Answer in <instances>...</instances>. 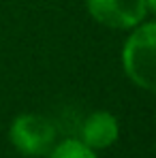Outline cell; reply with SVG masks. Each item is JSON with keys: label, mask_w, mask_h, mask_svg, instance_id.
I'll list each match as a JSON object with an SVG mask.
<instances>
[{"label": "cell", "mask_w": 156, "mask_h": 158, "mask_svg": "<svg viewBox=\"0 0 156 158\" xmlns=\"http://www.w3.org/2000/svg\"><path fill=\"white\" fill-rule=\"evenodd\" d=\"M120 137L118 118L109 111H94L81 124V141L90 150H107Z\"/></svg>", "instance_id": "obj_4"}, {"label": "cell", "mask_w": 156, "mask_h": 158, "mask_svg": "<svg viewBox=\"0 0 156 158\" xmlns=\"http://www.w3.org/2000/svg\"><path fill=\"white\" fill-rule=\"evenodd\" d=\"M47 158H96V152L90 150L81 139H64L47 152Z\"/></svg>", "instance_id": "obj_5"}, {"label": "cell", "mask_w": 156, "mask_h": 158, "mask_svg": "<svg viewBox=\"0 0 156 158\" xmlns=\"http://www.w3.org/2000/svg\"><path fill=\"white\" fill-rule=\"evenodd\" d=\"M86 6L99 24L116 30L143 24L148 13L145 0H86Z\"/></svg>", "instance_id": "obj_3"}, {"label": "cell", "mask_w": 156, "mask_h": 158, "mask_svg": "<svg viewBox=\"0 0 156 158\" xmlns=\"http://www.w3.org/2000/svg\"><path fill=\"white\" fill-rule=\"evenodd\" d=\"M9 137L19 154L30 158L47 156V152L56 145V126L45 115L22 113L13 120Z\"/></svg>", "instance_id": "obj_2"}, {"label": "cell", "mask_w": 156, "mask_h": 158, "mask_svg": "<svg viewBox=\"0 0 156 158\" xmlns=\"http://www.w3.org/2000/svg\"><path fill=\"white\" fill-rule=\"evenodd\" d=\"M145 6H148V11L156 13V0H145Z\"/></svg>", "instance_id": "obj_6"}, {"label": "cell", "mask_w": 156, "mask_h": 158, "mask_svg": "<svg viewBox=\"0 0 156 158\" xmlns=\"http://www.w3.org/2000/svg\"><path fill=\"white\" fill-rule=\"evenodd\" d=\"M122 64L135 85L156 92V22L135 26L122 49Z\"/></svg>", "instance_id": "obj_1"}]
</instances>
